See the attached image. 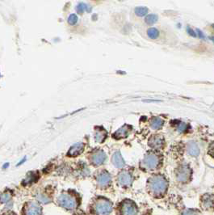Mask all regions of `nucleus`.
Returning a JSON list of instances; mask_svg holds the SVG:
<instances>
[{"mask_svg":"<svg viewBox=\"0 0 214 215\" xmlns=\"http://www.w3.org/2000/svg\"><path fill=\"white\" fill-rule=\"evenodd\" d=\"M82 196L74 189L63 191L57 196L56 204L67 212H75L82 205Z\"/></svg>","mask_w":214,"mask_h":215,"instance_id":"1","label":"nucleus"},{"mask_svg":"<svg viewBox=\"0 0 214 215\" xmlns=\"http://www.w3.org/2000/svg\"><path fill=\"white\" fill-rule=\"evenodd\" d=\"M113 210V204L109 198L102 196L94 197L88 205L89 215H110Z\"/></svg>","mask_w":214,"mask_h":215,"instance_id":"2","label":"nucleus"},{"mask_svg":"<svg viewBox=\"0 0 214 215\" xmlns=\"http://www.w3.org/2000/svg\"><path fill=\"white\" fill-rule=\"evenodd\" d=\"M168 188V181L162 175L151 176L147 182V189L150 195L154 197H163Z\"/></svg>","mask_w":214,"mask_h":215,"instance_id":"3","label":"nucleus"},{"mask_svg":"<svg viewBox=\"0 0 214 215\" xmlns=\"http://www.w3.org/2000/svg\"><path fill=\"white\" fill-rule=\"evenodd\" d=\"M138 205L129 199L121 200L116 207V215H138Z\"/></svg>","mask_w":214,"mask_h":215,"instance_id":"4","label":"nucleus"},{"mask_svg":"<svg viewBox=\"0 0 214 215\" xmlns=\"http://www.w3.org/2000/svg\"><path fill=\"white\" fill-rule=\"evenodd\" d=\"M20 215H43V206L36 200H28L23 205Z\"/></svg>","mask_w":214,"mask_h":215,"instance_id":"5","label":"nucleus"},{"mask_svg":"<svg viewBox=\"0 0 214 215\" xmlns=\"http://www.w3.org/2000/svg\"><path fill=\"white\" fill-rule=\"evenodd\" d=\"M161 163V157L155 153H149L141 162V166L145 170H154Z\"/></svg>","mask_w":214,"mask_h":215,"instance_id":"6","label":"nucleus"},{"mask_svg":"<svg viewBox=\"0 0 214 215\" xmlns=\"http://www.w3.org/2000/svg\"><path fill=\"white\" fill-rule=\"evenodd\" d=\"M191 174H192L191 168L187 164H183L180 166L175 171V176L177 181L182 183H187V181H189Z\"/></svg>","mask_w":214,"mask_h":215,"instance_id":"7","label":"nucleus"},{"mask_svg":"<svg viewBox=\"0 0 214 215\" xmlns=\"http://www.w3.org/2000/svg\"><path fill=\"white\" fill-rule=\"evenodd\" d=\"M133 181V176L128 171H123L117 176V183L122 188L130 187Z\"/></svg>","mask_w":214,"mask_h":215,"instance_id":"8","label":"nucleus"},{"mask_svg":"<svg viewBox=\"0 0 214 215\" xmlns=\"http://www.w3.org/2000/svg\"><path fill=\"white\" fill-rule=\"evenodd\" d=\"M96 182L99 188H109L112 183L111 175L107 171H102L96 176Z\"/></svg>","mask_w":214,"mask_h":215,"instance_id":"9","label":"nucleus"},{"mask_svg":"<svg viewBox=\"0 0 214 215\" xmlns=\"http://www.w3.org/2000/svg\"><path fill=\"white\" fill-rule=\"evenodd\" d=\"M90 159L94 166H100L105 162L106 154L103 151H97L91 155Z\"/></svg>","mask_w":214,"mask_h":215,"instance_id":"10","label":"nucleus"},{"mask_svg":"<svg viewBox=\"0 0 214 215\" xmlns=\"http://www.w3.org/2000/svg\"><path fill=\"white\" fill-rule=\"evenodd\" d=\"M13 192L11 189H6L0 193V206L5 205L8 207V205L12 203Z\"/></svg>","mask_w":214,"mask_h":215,"instance_id":"11","label":"nucleus"},{"mask_svg":"<svg viewBox=\"0 0 214 215\" xmlns=\"http://www.w3.org/2000/svg\"><path fill=\"white\" fill-rule=\"evenodd\" d=\"M84 151V144L83 142H78L75 143L74 146H72L67 153V155L70 157H76L80 155Z\"/></svg>","mask_w":214,"mask_h":215,"instance_id":"12","label":"nucleus"},{"mask_svg":"<svg viewBox=\"0 0 214 215\" xmlns=\"http://www.w3.org/2000/svg\"><path fill=\"white\" fill-rule=\"evenodd\" d=\"M164 142V139L161 135H154L149 140V146L154 149H160L162 148Z\"/></svg>","mask_w":214,"mask_h":215,"instance_id":"13","label":"nucleus"},{"mask_svg":"<svg viewBox=\"0 0 214 215\" xmlns=\"http://www.w3.org/2000/svg\"><path fill=\"white\" fill-rule=\"evenodd\" d=\"M132 130V127L128 125H125L121 128H120L118 130H116L113 134L114 138L116 139H121L124 138H126L128 136L130 131Z\"/></svg>","mask_w":214,"mask_h":215,"instance_id":"14","label":"nucleus"},{"mask_svg":"<svg viewBox=\"0 0 214 215\" xmlns=\"http://www.w3.org/2000/svg\"><path fill=\"white\" fill-rule=\"evenodd\" d=\"M201 206L204 210H210L214 207V196L205 194L201 198Z\"/></svg>","mask_w":214,"mask_h":215,"instance_id":"15","label":"nucleus"},{"mask_svg":"<svg viewBox=\"0 0 214 215\" xmlns=\"http://www.w3.org/2000/svg\"><path fill=\"white\" fill-rule=\"evenodd\" d=\"M112 162L113 163V165L117 168H122L125 166V161L119 151H116L113 154V155L112 157Z\"/></svg>","mask_w":214,"mask_h":215,"instance_id":"16","label":"nucleus"},{"mask_svg":"<svg viewBox=\"0 0 214 215\" xmlns=\"http://www.w3.org/2000/svg\"><path fill=\"white\" fill-rule=\"evenodd\" d=\"M39 179V176L37 172H30L27 175L26 178L23 181L22 184L24 186L27 185H30V184H32L36 183Z\"/></svg>","mask_w":214,"mask_h":215,"instance_id":"17","label":"nucleus"},{"mask_svg":"<svg viewBox=\"0 0 214 215\" xmlns=\"http://www.w3.org/2000/svg\"><path fill=\"white\" fill-rule=\"evenodd\" d=\"M107 138V131L103 128H96L95 133V140L97 142H103Z\"/></svg>","mask_w":214,"mask_h":215,"instance_id":"18","label":"nucleus"},{"mask_svg":"<svg viewBox=\"0 0 214 215\" xmlns=\"http://www.w3.org/2000/svg\"><path fill=\"white\" fill-rule=\"evenodd\" d=\"M187 152H188V154H189L190 155L194 156V157L199 155V146H198V145H197L196 142H189V143L187 144Z\"/></svg>","mask_w":214,"mask_h":215,"instance_id":"19","label":"nucleus"},{"mask_svg":"<svg viewBox=\"0 0 214 215\" xmlns=\"http://www.w3.org/2000/svg\"><path fill=\"white\" fill-rule=\"evenodd\" d=\"M163 124H164V121L162 120L160 117L155 116V117H153L150 120V126L154 129H159L163 127Z\"/></svg>","mask_w":214,"mask_h":215,"instance_id":"20","label":"nucleus"},{"mask_svg":"<svg viewBox=\"0 0 214 215\" xmlns=\"http://www.w3.org/2000/svg\"><path fill=\"white\" fill-rule=\"evenodd\" d=\"M91 8L90 7V6L86 5V4H85V3H79V4H78L76 7V11H78L79 13H83L85 11H91Z\"/></svg>","mask_w":214,"mask_h":215,"instance_id":"21","label":"nucleus"},{"mask_svg":"<svg viewBox=\"0 0 214 215\" xmlns=\"http://www.w3.org/2000/svg\"><path fill=\"white\" fill-rule=\"evenodd\" d=\"M147 35L148 37H150L151 39H156L159 36V32H158V30L154 28H151L148 29Z\"/></svg>","mask_w":214,"mask_h":215,"instance_id":"22","label":"nucleus"},{"mask_svg":"<svg viewBox=\"0 0 214 215\" xmlns=\"http://www.w3.org/2000/svg\"><path fill=\"white\" fill-rule=\"evenodd\" d=\"M157 15H154V14H150V15H147L145 18V23L147 24H154L155 23L157 22Z\"/></svg>","mask_w":214,"mask_h":215,"instance_id":"23","label":"nucleus"},{"mask_svg":"<svg viewBox=\"0 0 214 215\" xmlns=\"http://www.w3.org/2000/svg\"><path fill=\"white\" fill-rule=\"evenodd\" d=\"M148 9L145 7H138V8H135V13L136 15L138 16H144L147 14Z\"/></svg>","mask_w":214,"mask_h":215,"instance_id":"24","label":"nucleus"},{"mask_svg":"<svg viewBox=\"0 0 214 215\" xmlns=\"http://www.w3.org/2000/svg\"><path fill=\"white\" fill-rule=\"evenodd\" d=\"M78 20H79L78 16H77L75 14H71V15H70L69 17H68V24L70 25L76 24L77 22H78Z\"/></svg>","mask_w":214,"mask_h":215,"instance_id":"25","label":"nucleus"},{"mask_svg":"<svg viewBox=\"0 0 214 215\" xmlns=\"http://www.w3.org/2000/svg\"><path fill=\"white\" fill-rule=\"evenodd\" d=\"M187 124L184 123V122H181V123L179 124V125L177 126V130L180 133H183L184 132L186 129H187Z\"/></svg>","mask_w":214,"mask_h":215,"instance_id":"26","label":"nucleus"},{"mask_svg":"<svg viewBox=\"0 0 214 215\" xmlns=\"http://www.w3.org/2000/svg\"><path fill=\"white\" fill-rule=\"evenodd\" d=\"M182 215H200L199 213L196 210H187L183 213Z\"/></svg>","mask_w":214,"mask_h":215,"instance_id":"27","label":"nucleus"},{"mask_svg":"<svg viewBox=\"0 0 214 215\" xmlns=\"http://www.w3.org/2000/svg\"><path fill=\"white\" fill-rule=\"evenodd\" d=\"M187 33L190 35V36H192V37H196L197 36L196 35V32H195L194 30H192L191 28L187 27Z\"/></svg>","mask_w":214,"mask_h":215,"instance_id":"28","label":"nucleus"},{"mask_svg":"<svg viewBox=\"0 0 214 215\" xmlns=\"http://www.w3.org/2000/svg\"><path fill=\"white\" fill-rule=\"evenodd\" d=\"M0 215H17V213L12 211V210H7V211H5L3 213H1Z\"/></svg>","mask_w":214,"mask_h":215,"instance_id":"29","label":"nucleus"},{"mask_svg":"<svg viewBox=\"0 0 214 215\" xmlns=\"http://www.w3.org/2000/svg\"><path fill=\"white\" fill-rule=\"evenodd\" d=\"M209 154L211 155L212 157L214 158V142L212 144L211 146H210V148H209Z\"/></svg>","mask_w":214,"mask_h":215,"instance_id":"30","label":"nucleus"},{"mask_svg":"<svg viewBox=\"0 0 214 215\" xmlns=\"http://www.w3.org/2000/svg\"><path fill=\"white\" fill-rule=\"evenodd\" d=\"M196 33L198 34V36H199V38H203V39H204V33L200 31L199 29H196Z\"/></svg>","mask_w":214,"mask_h":215,"instance_id":"31","label":"nucleus"},{"mask_svg":"<svg viewBox=\"0 0 214 215\" xmlns=\"http://www.w3.org/2000/svg\"><path fill=\"white\" fill-rule=\"evenodd\" d=\"M210 39H211L212 41L214 42V37H210Z\"/></svg>","mask_w":214,"mask_h":215,"instance_id":"32","label":"nucleus"},{"mask_svg":"<svg viewBox=\"0 0 214 215\" xmlns=\"http://www.w3.org/2000/svg\"><path fill=\"white\" fill-rule=\"evenodd\" d=\"M0 76H1V74H0Z\"/></svg>","mask_w":214,"mask_h":215,"instance_id":"33","label":"nucleus"}]
</instances>
